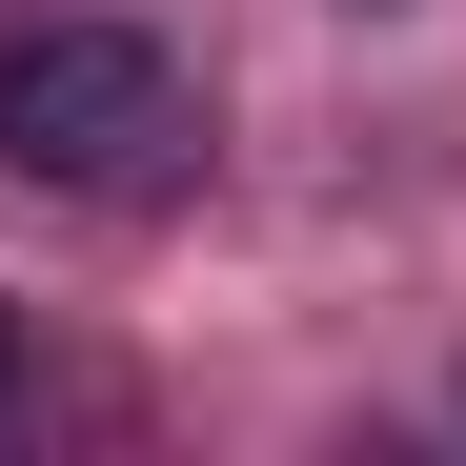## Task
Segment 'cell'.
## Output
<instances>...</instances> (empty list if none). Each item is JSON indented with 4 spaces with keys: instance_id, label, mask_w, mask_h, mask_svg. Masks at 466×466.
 I'll return each instance as SVG.
<instances>
[{
    "instance_id": "cell-1",
    "label": "cell",
    "mask_w": 466,
    "mask_h": 466,
    "mask_svg": "<svg viewBox=\"0 0 466 466\" xmlns=\"http://www.w3.org/2000/svg\"><path fill=\"white\" fill-rule=\"evenodd\" d=\"M163 142H183V61L142 21L0 41V163H21V183H122V163H163Z\"/></svg>"
},
{
    "instance_id": "cell-2",
    "label": "cell",
    "mask_w": 466,
    "mask_h": 466,
    "mask_svg": "<svg viewBox=\"0 0 466 466\" xmlns=\"http://www.w3.org/2000/svg\"><path fill=\"white\" fill-rule=\"evenodd\" d=\"M0 406H21V325H0Z\"/></svg>"
}]
</instances>
